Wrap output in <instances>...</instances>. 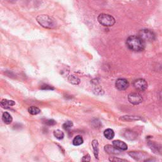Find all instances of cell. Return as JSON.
Here are the masks:
<instances>
[{
    "label": "cell",
    "instance_id": "6da1fadb",
    "mask_svg": "<svg viewBox=\"0 0 162 162\" xmlns=\"http://www.w3.org/2000/svg\"><path fill=\"white\" fill-rule=\"evenodd\" d=\"M126 45L129 50L136 52L142 51L145 48V43L138 36H129L126 40Z\"/></svg>",
    "mask_w": 162,
    "mask_h": 162
},
{
    "label": "cell",
    "instance_id": "7a4b0ae2",
    "mask_svg": "<svg viewBox=\"0 0 162 162\" xmlns=\"http://www.w3.org/2000/svg\"><path fill=\"white\" fill-rule=\"evenodd\" d=\"M37 22L42 27L46 29H53L57 27V22L53 17L47 15H41L36 18Z\"/></svg>",
    "mask_w": 162,
    "mask_h": 162
},
{
    "label": "cell",
    "instance_id": "3957f363",
    "mask_svg": "<svg viewBox=\"0 0 162 162\" xmlns=\"http://www.w3.org/2000/svg\"><path fill=\"white\" fill-rule=\"evenodd\" d=\"M98 21L105 27H112L115 24V19L109 14L102 13L98 17Z\"/></svg>",
    "mask_w": 162,
    "mask_h": 162
},
{
    "label": "cell",
    "instance_id": "277c9868",
    "mask_svg": "<svg viewBox=\"0 0 162 162\" xmlns=\"http://www.w3.org/2000/svg\"><path fill=\"white\" fill-rule=\"evenodd\" d=\"M138 36L141 38L144 43L152 42L155 41L156 39L155 33L151 31V30L146 29L140 30L138 33Z\"/></svg>",
    "mask_w": 162,
    "mask_h": 162
},
{
    "label": "cell",
    "instance_id": "5b68a950",
    "mask_svg": "<svg viewBox=\"0 0 162 162\" xmlns=\"http://www.w3.org/2000/svg\"><path fill=\"white\" fill-rule=\"evenodd\" d=\"M134 88L139 91H144L148 88V84L143 79H138L133 82Z\"/></svg>",
    "mask_w": 162,
    "mask_h": 162
},
{
    "label": "cell",
    "instance_id": "8992f818",
    "mask_svg": "<svg viewBox=\"0 0 162 162\" xmlns=\"http://www.w3.org/2000/svg\"><path fill=\"white\" fill-rule=\"evenodd\" d=\"M128 100L129 102L133 105H139L143 102V98L137 92H132L128 96Z\"/></svg>",
    "mask_w": 162,
    "mask_h": 162
},
{
    "label": "cell",
    "instance_id": "52a82bcc",
    "mask_svg": "<svg viewBox=\"0 0 162 162\" xmlns=\"http://www.w3.org/2000/svg\"><path fill=\"white\" fill-rule=\"evenodd\" d=\"M129 86V83L125 79H119L115 82V87L119 91H124Z\"/></svg>",
    "mask_w": 162,
    "mask_h": 162
},
{
    "label": "cell",
    "instance_id": "ba28073f",
    "mask_svg": "<svg viewBox=\"0 0 162 162\" xmlns=\"http://www.w3.org/2000/svg\"><path fill=\"white\" fill-rule=\"evenodd\" d=\"M129 155L137 161H144V158H147L148 154L141 151H131L129 153Z\"/></svg>",
    "mask_w": 162,
    "mask_h": 162
},
{
    "label": "cell",
    "instance_id": "9c48e42d",
    "mask_svg": "<svg viewBox=\"0 0 162 162\" xmlns=\"http://www.w3.org/2000/svg\"><path fill=\"white\" fill-rule=\"evenodd\" d=\"M122 135L126 139H127V140L130 141H133L136 140L137 137V134L135 132H134V131L131 130L130 129L125 130L123 132Z\"/></svg>",
    "mask_w": 162,
    "mask_h": 162
},
{
    "label": "cell",
    "instance_id": "30bf717a",
    "mask_svg": "<svg viewBox=\"0 0 162 162\" xmlns=\"http://www.w3.org/2000/svg\"><path fill=\"white\" fill-rule=\"evenodd\" d=\"M113 145L115 146L117 149L120 151H126L128 148L127 145L126 143L123 142L120 140H115L113 141Z\"/></svg>",
    "mask_w": 162,
    "mask_h": 162
},
{
    "label": "cell",
    "instance_id": "8fae6325",
    "mask_svg": "<svg viewBox=\"0 0 162 162\" xmlns=\"http://www.w3.org/2000/svg\"><path fill=\"white\" fill-rule=\"evenodd\" d=\"M105 151L109 154H114V155H117V154H120V150L117 149L115 147V146L113 145H110V144H108L106 145L105 146Z\"/></svg>",
    "mask_w": 162,
    "mask_h": 162
},
{
    "label": "cell",
    "instance_id": "7c38bea8",
    "mask_svg": "<svg viewBox=\"0 0 162 162\" xmlns=\"http://www.w3.org/2000/svg\"><path fill=\"white\" fill-rule=\"evenodd\" d=\"M15 105V102L13 100H9L3 99L1 102V106L3 108V109H9V108L12 106H14Z\"/></svg>",
    "mask_w": 162,
    "mask_h": 162
},
{
    "label": "cell",
    "instance_id": "4fadbf2b",
    "mask_svg": "<svg viewBox=\"0 0 162 162\" xmlns=\"http://www.w3.org/2000/svg\"><path fill=\"white\" fill-rule=\"evenodd\" d=\"M92 149H93V151H94V155L96 159H99L98 158V156H99V144L98 142L96 140H94L92 142Z\"/></svg>",
    "mask_w": 162,
    "mask_h": 162
},
{
    "label": "cell",
    "instance_id": "5bb4252c",
    "mask_svg": "<svg viewBox=\"0 0 162 162\" xmlns=\"http://www.w3.org/2000/svg\"><path fill=\"white\" fill-rule=\"evenodd\" d=\"M2 120L6 124H10V123H12L13 119L9 113L4 112L2 115Z\"/></svg>",
    "mask_w": 162,
    "mask_h": 162
},
{
    "label": "cell",
    "instance_id": "9a60e30c",
    "mask_svg": "<svg viewBox=\"0 0 162 162\" xmlns=\"http://www.w3.org/2000/svg\"><path fill=\"white\" fill-rule=\"evenodd\" d=\"M104 136L105 137L108 139V140H111L115 136V132L114 130L112 129H107L104 131Z\"/></svg>",
    "mask_w": 162,
    "mask_h": 162
},
{
    "label": "cell",
    "instance_id": "2e32d148",
    "mask_svg": "<svg viewBox=\"0 0 162 162\" xmlns=\"http://www.w3.org/2000/svg\"><path fill=\"white\" fill-rule=\"evenodd\" d=\"M93 86H94L93 91H94V92L96 95H102L103 94V91L102 90V88L100 87V86L99 85L98 82H95V84H93Z\"/></svg>",
    "mask_w": 162,
    "mask_h": 162
},
{
    "label": "cell",
    "instance_id": "e0dca14e",
    "mask_svg": "<svg viewBox=\"0 0 162 162\" xmlns=\"http://www.w3.org/2000/svg\"><path fill=\"white\" fill-rule=\"evenodd\" d=\"M84 143V140L81 136H76L72 141V143L74 146H80Z\"/></svg>",
    "mask_w": 162,
    "mask_h": 162
},
{
    "label": "cell",
    "instance_id": "ac0fdd59",
    "mask_svg": "<svg viewBox=\"0 0 162 162\" xmlns=\"http://www.w3.org/2000/svg\"><path fill=\"white\" fill-rule=\"evenodd\" d=\"M68 79L69 82H70L71 84H72L74 85H78L81 82V80L78 78V77H77V76L74 75H72L69 76Z\"/></svg>",
    "mask_w": 162,
    "mask_h": 162
},
{
    "label": "cell",
    "instance_id": "d6986e66",
    "mask_svg": "<svg viewBox=\"0 0 162 162\" xmlns=\"http://www.w3.org/2000/svg\"><path fill=\"white\" fill-rule=\"evenodd\" d=\"M28 112L30 114H31L33 115H36L39 114L41 112V110L39 108L33 106H30L29 108Z\"/></svg>",
    "mask_w": 162,
    "mask_h": 162
},
{
    "label": "cell",
    "instance_id": "ffe728a7",
    "mask_svg": "<svg viewBox=\"0 0 162 162\" xmlns=\"http://www.w3.org/2000/svg\"><path fill=\"white\" fill-rule=\"evenodd\" d=\"M53 135L55 136L57 139L59 140H62V139L64 137V132H62L61 130L60 129H57L55 130V131L53 132Z\"/></svg>",
    "mask_w": 162,
    "mask_h": 162
},
{
    "label": "cell",
    "instance_id": "44dd1931",
    "mask_svg": "<svg viewBox=\"0 0 162 162\" xmlns=\"http://www.w3.org/2000/svg\"><path fill=\"white\" fill-rule=\"evenodd\" d=\"M121 120H125V121H135V120H140L141 119L139 117H135V116H123L120 118Z\"/></svg>",
    "mask_w": 162,
    "mask_h": 162
},
{
    "label": "cell",
    "instance_id": "7402d4cb",
    "mask_svg": "<svg viewBox=\"0 0 162 162\" xmlns=\"http://www.w3.org/2000/svg\"><path fill=\"white\" fill-rule=\"evenodd\" d=\"M72 127H73V123L71 121H67L63 125V128L67 131L70 130Z\"/></svg>",
    "mask_w": 162,
    "mask_h": 162
},
{
    "label": "cell",
    "instance_id": "603a6c76",
    "mask_svg": "<svg viewBox=\"0 0 162 162\" xmlns=\"http://www.w3.org/2000/svg\"><path fill=\"white\" fill-rule=\"evenodd\" d=\"M46 125H47L48 126H55L57 122L55 120H54L53 119H48V120H46L45 122H44Z\"/></svg>",
    "mask_w": 162,
    "mask_h": 162
},
{
    "label": "cell",
    "instance_id": "cb8c5ba5",
    "mask_svg": "<svg viewBox=\"0 0 162 162\" xmlns=\"http://www.w3.org/2000/svg\"><path fill=\"white\" fill-rule=\"evenodd\" d=\"M41 89L43 90H54L55 89V88L50 86V85H47V84L43 85V86L41 87Z\"/></svg>",
    "mask_w": 162,
    "mask_h": 162
},
{
    "label": "cell",
    "instance_id": "d4e9b609",
    "mask_svg": "<svg viewBox=\"0 0 162 162\" xmlns=\"http://www.w3.org/2000/svg\"><path fill=\"white\" fill-rule=\"evenodd\" d=\"M109 160L110 161H127V160H123V159H120V158H117L116 157H113V158H110L109 159Z\"/></svg>",
    "mask_w": 162,
    "mask_h": 162
},
{
    "label": "cell",
    "instance_id": "484cf974",
    "mask_svg": "<svg viewBox=\"0 0 162 162\" xmlns=\"http://www.w3.org/2000/svg\"><path fill=\"white\" fill-rule=\"evenodd\" d=\"M90 160H91V157H90L89 155H87L86 156H84L82 158V161H90Z\"/></svg>",
    "mask_w": 162,
    "mask_h": 162
},
{
    "label": "cell",
    "instance_id": "4316f807",
    "mask_svg": "<svg viewBox=\"0 0 162 162\" xmlns=\"http://www.w3.org/2000/svg\"><path fill=\"white\" fill-rule=\"evenodd\" d=\"M161 95H160V98H161V100H162V91H161Z\"/></svg>",
    "mask_w": 162,
    "mask_h": 162
},
{
    "label": "cell",
    "instance_id": "83f0119b",
    "mask_svg": "<svg viewBox=\"0 0 162 162\" xmlns=\"http://www.w3.org/2000/svg\"><path fill=\"white\" fill-rule=\"evenodd\" d=\"M14 1H15V0H14Z\"/></svg>",
    "mask_w": 162,
    "mask_h": 162
}]
</instances>
